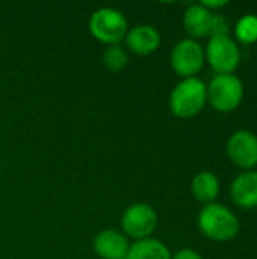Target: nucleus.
Segmentation results:
<instances>
[{"instance_id": "nucleus-18", "label": "nucleus", "mask_w": 257, "mask_h": 259, "mask_svg": "<svg viewBox=\"0 0 257 259\" xmlns=\"http://www.w3.org/2000/svg\"><path fill=\"white\" fill-rule=\"evenodd\" d=\"M171 259H201L200 253L192 249H182L176 255H173Z\"/></svg>"}, {"instance_id": "nucleus-13", "label": "nucleus", "mask_w": 257, "mask_h": 259, "mask_svg": "<svg viewBox=\"0 0 257 259\" xmlns=\"http://www.w3.org/2000/svg\"><path fill=\"white\" fill-rule=\"evenodd\" d=\"M170 249L156 238H145L130 244L127 259H171Z\"/></svg>"}, {"instance_id": "nucleus-8", "label": "nucleus", "mask_w": 257, "mask_h": 259, "mask_svg": "<svg viewBox=\"0 0 257 259\" xmlns=\"http://www.w3.org/2000/svg\"><path fill=\"white\" fill-rule=\"evenodd\" d=\"M226 152L230 161L244 170L257 167V137L250 131H236L229 138Z\"/></svg>"}, {"instance_id": "nucleus-14", "label": "nucleus", "mask_w": 257, "mask_h": 259, "mask_svg": "<svg viewBox=\"0 0 257 259\" xmlns=\"http://www.w3.org/2000/svg\"><path fill=\"white\" fill-rule=\"evenodd\" d=\"M191 191L192 196L203 203H214V200L220 194V181L214 173L201 171L195 175V178L191 182Z\"/></svg>"}, {"instance_id": "nucleus-7", "label": "nucleus", "mask_w": 257, "mask_h": 259, "mask_svg": "<svg viewBox=\"0 0 257 259\" xmlns=\"http://www.w3.org/2000/svg\"><path fill=\"white\" fill-rule=\"evenodd\" d=\"M204 49L192 38H185L179 41L170 55V64L176 74L183 79L197 77V73L204 65Z\"/></svg>"}, {"instance_id": "nucleus-16", "label": "nucleus", "mask_w": 257, "mask_h": 259, "mask_svg": "<svg viewBox=\"0 0 257 259\" xmlns=\"http://www.w3.org/2000/svg\"><path fill=\"white\" fill-rule=\"evenodd\" d=\"M235 35L238 41L242 44H254L257 41V17L256 15H245L242 17L236 27Z\"/></svg>"}, {"instance_id": "nucleus-19", "label": "nucleus", "mask_w": 257, "mask_h": 259, "mask_svg": "<svg viewBox=\"0 0 257 259\" xmlns=\"http://www.w3.org/2000/svg\"><path fill=\"white\" fill-rule=\"evenodd\" d=\"M201 6H204L206 9H209V11H215V9H218V8H223V6H226L227 5V0H221V2H201L200 3Z\"/></svg>"}, {"instance_id": "nucleus-12", "label": "nucleus", "mask_w": 257, "mask_h": 259, "mask_svg": "<svg viewBox=\"0 0 257 259\" xmlns=\"http://www.w3.org/2000/svg\"><path fill=\"white\" fill-rule=\"evenodd\" d=\"M214 12L201 6L200 3L189 6L183 14V27L192 39L211 36L212 33V23H214Z\"/></svg>"}, {"instance_id": "nucleus-10", "label": "nucleus", "mask_w": 257, "mask_h": 259, "mask_svg": "<svg viewBox=\"0 0 257 259\" xmlns=\"http://www.w3.org/2000/svg\"><path fill=\"white\" fill-rule=\"evenodd\" d=\"M124 42L129 52L139 56H147L159 49L161 33L156 27L150 24H138L127 30Z\"/></svg>"}, {"instance_id": "nucleus-15", "label": "nucleus", "mask_w": 257, "mask_h": 259, "mask_svg": "<svg viewBox=\"0 0 257 259\" xmlns=\"http://www.w3.org/2000/svg\"><path fill=\"white\" fill-rule=\"evenodd\" d=\"M101 61L109 71L118 73L126 68L127 62H129V55H127V50L124 47H121L120 44L108 46L101 55Z\"/></svg>"}, {"instance_id": "nucleus-2", "label": "nucleus", "mask_w": 257, "mask_h": 259, "mask_svg": "<svg viewBox=\"0 0 257 259\" xmlns=\"http://www.w3.org/2000/svg\"><path fill=\"white\" fill-rule=\"evenodd\" d=\"M197 223L204 237L220 243L233 240L239 232V222L235 214L220 203H208L203 206Z\"/></svg>"}, {"instance_id": "nucleus-1", "label": "nucleus", "mask_w": 257, "mask_h": 259, "mask_svg": "<svg viewBox=\"0 0 257 259\" xmlns=\"http://www.w3.org/2000/svg\"><path fill=\"white\" fill-rule=\"evenodd\" d=\"M208 102L206 83L198 77L180 80L170 93V111L177 118H192Z\"/></svg>"}, {"instance_id": "nucleus-17", "label": "nucleus", "mask_w": 257, "mask_h": 259, "mask_svg": "<svg viewBox=\"0 0 257 259\" xmlns=\"http://www.w3.org/2000/svg\"><path fill=\"white\" fill-rule=\"evenodd\" d=\"M214 35H229V23L220 15H214V23H212V33Z\"/></svg>"}, {"instance_id": "nucleus-9", "label": "nucleus", "mask_w": 257, "mask_h": 259, "mask_svg": "<svg viewBox=\"0 0 257 259\" xmlns=\"http://www.w3.org/2000/svg\"><path fill=\"white\" fill-rule=\"evenodd\" d=\"M129 238L115 229H103L92 240V250L101 259H127Z\"/></svg>"}, {"instance_id": "nucleus-4", "label": "nucleus", "mask_w": 257, "mask_h": 259, "mask_svg": "<svg viewBox=\"0 0 257 259\" xmlns=\"http://www.w3.org/2000/svg\"><path fill=\"white\" fill-rule=\"evenodd\" d=\"M208 102L218 112L235 111L244 99V85L235 74H217L206 85Z\"/></svg>"}, {"instance_id": "nucleus-11", "label": "nucleus", "mask_w": 257, "mask_h": 259, "mask_svg": "<svg viewBox=\"0 0 257 259\" xmlns=\"http://www.w3.org/2000/svg\"><path fill=\"white\" fill-rule=\"evenodd\" d=\"M230 196L235 205H238L239 208H257V171L248 170L241 173L232 182Z\"/></svg>"}, {"instance_id": "nucleus-3", "label": "nucleus", "mask_w": 257, "mask_h": 259, "mask_svg": "<svg viewBox=\"0 0 257 259\" xmlns=\"http://www.w3.org/2000/svg\"><path fill=\"white\" fill-rule=\"evenodd\" d=\"M89 33L94 39L108 46H117L124 41L126 33L129 30L127 20L124 14L115 8H98L89 17Z\"/></svg>"}, {"instance_id": "nucleus-5", "label": "nucleus", "mask_w": 257, "mask_h": 259, "mask_svg": "<svg viewBox=\"0 0 257 259\" xmlns=\"http://www.w3.org/2000/svg\"><path fill=\"white\" fill-rule=\"evenodd\" d=\"M158 212L148 203L138 202L127 206L121 215V229L127 238L135 241L150 238L158 228Z\"/></svg>"}, {"instance_id": "nucleus-6", "label": "nucleus", "mask_w": 257, "mask_h": 259, "mask_svg": "<svg viewBox=\"0 0 257 259\" xmlns=\"http://www.w3.org/2000/svg\"><path fill=\"white\" fill-rule=\"evenodd\" d=\"M204 58L218 74H233L241 62V52L229 35H214L208 41Z\"/></svg>"}]
</instances>
